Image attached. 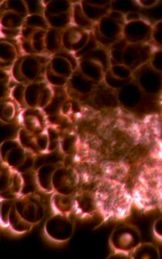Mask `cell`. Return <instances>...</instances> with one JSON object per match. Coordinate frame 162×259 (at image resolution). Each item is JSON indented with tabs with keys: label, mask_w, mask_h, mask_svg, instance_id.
Listing matches in <instances>:
<instances>
[{
	"label": "cell",
	"mask_w": 162,
	"mask_h": 259,
	"mask_svg": "<svg viewBox=\"0 0 162 259\" xmlns=\"http://www.w3.org/2000/svg\"><path fill=\"white\" fill-rule=\"evenodd\" d=\"M123 25L113 20L108 15L104 16L96 25L97 30L101 36L111 41H116L120 39L123 32Z\"/></svg>",
	"instance_id": "cell-14"
},
{
	"label": "cell",
	"mask_w": 162,
	"mask_h": 259,
	"mask_svg": "<svg viewBox=\"0 0 162 259\" xmlns=\"http://www.w3.org/2000/svg\"><path fill=\"white\" fill-rule=\"evenodd\" d=\"M128 42L120 37L117 41L113 42L110 47V66L115 64H123V54L125 47L128 45Z\"/></svg>",
	"instance_id": "cell-33"
},
{
	"label": "cell",
	"mask_w": 162,
	"mask_h": 259,
	"mask_svg": "<svg viewBox=\"0 0 162 259\" xmlns=\"http://www.w3.org/2000/svg\"><path fill=\"white\" fill-rule=\"evenodd\" d=\"M150 66L156 71L162 73V48L153 52L150 60Z\"/></svg>",
	"instance_id": "cell-48"
},
{
	"label": "cell",
	"mask_w": 162,
	"mask_h": 259,
	"mask_svg": "<svg viewBox=\"0 0 162 259\" xmlns=\"http://www.w3.org/2000/svg\"><path fill=\"white\" fill-rule=\"evenodd\" d=\"M131 258L134 259H158L160 251L152 243L141 242L131 254Z\"/></svg>",
	"instance_id": "cell-26"
},
{
	"label": "cell",
	"mask_w": 162,
	"mask_h": 259,
	"mask_svg": "<svg viewBox=\"0 0 162 259\" xmlns=\"http://www.w3.org/2000/svg\"><path fill=\"white\" fill-rule=\"evenodd\" d=\"M36 30L37 29H34V28L25 26L24 25V26L21 29L22 37H23V39H26V40H31Z\"/></svg>",
	"instance_id": "cell-56"
},
{
	"label": "cell",
	"mask_w": 162,
	"mask_h": 259,
	"mask_svg": "<svg viewBox=\"0 0 162 259\" xmlns=\"http://www.w3.org/2000/svg\"><path fill=\"white\" fill-rule=\"evenodd\" d=\"M36 144L39 152H45L48 151L49 137L47 132H43L36 135Z\"/></svg>",
	"instance_id": "cell-49"
},
{
	"label": "cell",
	"mask_w": 162,
	"mask_h": 259,
	"mask_svg": "<svg viewBox=\"0 0 162 259\" xmlns=\"http://www.w3.org/2000/svg\"><path fill=\"white\" fill-rule=\"evenodd\" d=\"M19 145H20V142L16 140H7V141H4L1 144V156H2L3 160L5 158L10 150Z\"/></svg>",
	"instance_id": "cell-52"
},
{
	"label": "cell",
	"mask_w": 162,
	"mask_h": 259,
	"mask_svg": "<svg viewBox=\"0 0 162 259\" xmlns=\"http://www.w3.org/2000/svg\"><path fill=\"white\" fill-rule=\"evenodd\" d=\"M51 207L54 213L70 214L74 210V194L67 195L54 192L51 198Z\"/></svg>",
	"instance_id": "cell-20"
},
{
	"label": "cell",
	"mask_w": 162,
	"mask_h": 259,
	"mask_svg": "<svg viewBox=\"0 0 162 259\" xmlns=\"http://www.w3.org/2000/svg\"><path fill=\"white\" fill-rule=\"evenodd\" d=\"M122 37L128 44H148L152 39V25L143 19L125 23Z\"/></svg>",
	"instance_id": "cell-7"
},
{
	"label": "cell",
	"mask_w": 162,
	"mask_h": 259,
	"mask_svg": "<svg viewBox=\"0 0 162 259\" xmlns=\"http://www.w3.org/2000/svg\"><path fill=\"white\" fill-rule=\"evenodd\" d=\"M78 69L84 75L89 78L94 83H101L104 81L106 71L102 64L89 59H80L79 60Z\"/></svg>",
	"instance_id": "cell-16"
},
{
	"label": "cell",
	"mask_w": 162,
	"mask_h": 259,
	"mask_svg": "<svg viewBox=\"0 0 162 259\" xmlns=\"http://www.w3.org/2000/svg\"><path fill=\"white\" fill-rule=\"evenodd\" d=\"M143 94L138 83L132 80L117 91V101L125 108L135 109L142 101Z\"/></svg>",
	"instance_id": "cell-11"
},
{
	"label": "cell",
	"mask_w": 162,
	"mask_h": 259,
	"mask_svg": "<svg viewBox=\"0 0 162 259\" xmlns=\"http://www.w3.org/2000/svg\"><path fill=\"white\" fill-rule=\"evenodd\" d=\"M43 64L37 55H26L22 62V73L27 81L35 82L42 70Z\"/></svg>",
	"instance_id": "cell-19"
},
{
	"label": "cell",
	"mask_w": 162,
	"mask_h": 259,
	"mask_svg": "<svg viewBox=\"0 0 162 259\" xmlns=\"http://www.w3.org/2000/svg\"><path fill=\"white\" fill-rule=\"evenodd\" d=\"M15 200L2 199L1 201V225L9 227V218Z\"/></svg>",
	"instance_id": "cell-44"
},
{
	"label": "cell",
	"mask_w": 162,
	"mask_h": 259,
	"mask_svg": "<svg viewBox=\"0 0 162 259\" xmlns=\"http://www.w3.org/2000/svg\"><path fill=\"white\" fill-rule=\"evenodd\" d=\"M94 102L100 107H113L117 101V93L114 90L107 87L105 83L94 89Z\"/></svg>",
	"instance_id": "cell-21"
},
{
	"label": "cell",
	"mask_w": 162,
	"mask_h": 259,
	"mask_svg": "<svg viewBox=\"0 0 162 259\" xmlns=\"http://www.w3.org/2000/svg\"><path fill=\"white\" fill-rule=\"evenodd\" d=\"M54 192L59 194L73 195L77 188V179L71 169L57 167L53 178Z\"/></svg>",
	"instance_id": "cell-9"
},
{
	"label": "cell",
	"mask_w": 162,
	"mask_h": 259,
	"mask_svg": "<svg viewBox=\"0 0 162 259\" xmlns=\"http://www.w3.org/2000/svg\"><path fill=\"white\" fill-rule=\"evenodd\" d=\"M45 77L49 85L56 87V88H61V87L65 86L69 80L67 78L54 73L49 66L46 68Z\"/></svg>",
	"instance_id": "cell-39"
},
{
	"label": "cell",
	"mask_w": 162,
	"mask_h": 259,
	"mask_svg": "<svg viewBox=\"0 0 162 259\" xmlns=\"http://www.w3.org/2000/svg\"><path fill=\"white\" fill-rule=\"evenodd\" d=\"M47 19L49 26L54 29H64L71 26L72 13L71 11L68 13H62L59 15H44Z\"/></svg>",
	"instance_id": "cell-30"
},
{
	"label": "cell",
	"mask_w": 162,
	"mask_h": 259,
	"mask_svg": "<svg viewBox=\"0 0 162 259\" xmlns=\"http://www.w3.org/2000/svg\"><path fill=\"white\" fill-rule=\"evenodd\" d=\"M27 7L29 15H44L45 13V5L41 1H25Z\"/></svg>",
	"instance_id": "cell-46"
},
{
	"label": "cell",
	"mask_w": 162,
	"mask_h": 259,
	"mask_svg": "<svg viewBox=\"0 0 162 259\" xmlns=\"http://www.w3.org/2000/svg\"><path fill=\"white\" fill-rule=\"evenodd\" d=\"M47 84L44 81H35L26 86L25 102L29 108H37L43 88Z\"/></svg>",
	"instance_id": "cell-23"
},
{
	"label": "cell",
	"mask_w": 162,
	"mask_h": 259,
	"mask_svg": "<svg viewBox=\"0 0 162 259\" xmlns=\"http://www.w3.org/2000/svg\"><path fill=\"white\" fill-rule=\"evenodd\" d=\"M91 36L90 31L71 25L63 30L62 36L63 48L72 54H76L85 48Z\"/></svg>",
	"instance_id": "cell-8"
},
{
	"label": "cell",
	"mask_w": 162,
	"mask_h": 259,
	"mask_svg": "<svg viewBox=\"0 0 162 259\" xmlns=\"http://www.w3.org/2000/svg\"><path fill=\"white\" fill-rule=\"evenodd\" d=\"M138 75L137 83L143 92L148 94H157L162 91V73L154 70L152 67L143 66Z\"/></svg>",
	"instance_id": "cell-10"
},
{
	"label": "cell",
	"mask_w": 162,
	"mask_h": 259,
	"mask_svg": "<svg viewBox=\"0 0 162 259\" xmlns=\"http://www.w3.org/2000/svg\"><path fill=\"white\" fill-rule=\"evenodd\" d=\"M152 39L162 48V20L152 25Z\"/></svg>",
	"instance_id": "cell-50"
},
{
	"label": "cell",
	"mask_w": 162,
	"mask_h": 259,
	"mask_svg": "<svg viewBox=\"0 0 162 259\" xmlns=\"http://www.w3.org/2000/svg\"><path fill=\"white\" fill-rule=\"evenodd\" d=\"M27 151L22 147L21 144L15 147L9 151L8 154L4 159L5 164L13 168L17 169L22 166L26 160Z\"/></svg>",
	"instance_id": "cell-28"
},
{
	"label": "cell",
	"mask_w": 162,
	"mask_h": 259,
	"mask_svg": "<svg viewBox=\"0 0 162 259\" xmlns=\"http://www.w3.org/2000/svg\"><path fill=\"white\" fill-rule=\"evenodd\" d=\"M34 225L25 220L16 210L14 204L12 207L9 218V228L16 234H25L29 232Z\"/></svg>",
	"instance_id": "cell-22"
},
{
	"label": "cell",
	"mask_w": 162,
	"mask_h": 259,
	"mask_svg": "<svg viewBox=\"0 0 162 259\" xmlns=\"http://www.w3.org/2000/svg\"><path fill=\"white\" fill-rule=\"evenodd\" d=\"M23 60V57L21 59H17L12 66V75H13V79L17 81L20 84L21 83L23 84L25 81H26V79L23 76V73H22L21 65Z\"/></svg>",
	"instance_id": "cell-47"
},
{
	"label": "cell",
	"mask_w": 162,
	"mask_h": 259,
	"mask_svg": "<svg viewBox=\"0 0 162 259\" xmlns=\"http://www.w3.org/2000/svg\"><path fill=\"white\" fill-rule=\"evenodd\" d=\"M157 1L153 0V1H149V0H144V1H139L137 2V4L141 5L143 7H152L154 6L157 5Z\"/></svg>",
	"instance_id": "cell-61"
},
{
	"label": "cell",
	"mask_w": 162,
	"mask_h": 259,
	"mask_svg": "<svg viewBox=\"0 0 162 259\" xmlns=\"http://www.w3.org/2000/svg\"><path fill=\"white\" fill-rule=\"evenodd\" d=\"M25 19L18 13L6 10L1 17V25L4 29H20L24 25Z\"/></svg>",
	"instance_id": "cell-29"
},
{
	"label": "cell",
	"mask_w": 162,
	"mask_h": 259,
	"mask_svg": "<svg viewBox=\"0 0 162 259\" xmlns=\"http://www.w3.org/2000/svg\"><path fill=\"white\" fill-rule=\"evenodd\" d=\"M23 122L24 129L32 135H39L45 131L44 115L41 109L29 107L23 113Z\"/></svg>",
	"instance_id": "cell-13"
},
{
	"label": "cell",
	"mask_w": 162,
	"mask_h": 259,
	"mask_svg": "<svg viewBox=\"0 0 162 259\" xmlns=\"http://www.w3.org/2000/svg\"><path fill=\"white\" fill-rule=\"evenodd\" d=\"M21 174L23 179V188L21 196L33 194L35 192V190H36V187H38L36 174L34 175H32L29 170Z\"/></svg>",
	"instance_id": "cell-36"
},
{
	"label": "cell",
	"mask_w": 162,
	"mask_h": 259,
	"mask_svg": "<svg viewBox=\"0 0 162 259\" xmlns=\"http://www.w3.org/2000/svg\"><path fill=\"white\" fill-rule=\"evenodd\" d=\"M16 109L11 102H4L1 104V119L6 123H10L14 119Z\"/></svg>",
	"instance_id": "cell-43"
},
{
	"label": "cell",
	"mask_w": 162,
	"mask_h": 259,
	"mask_svg": "<svg viewBox=\"0 0 162 259\" xmlns=\"http://www.w3.org/2000/svg\"><path fill=\"white\" fill-rule=\"evenodd\" d=\"M32 47L36 51V54H40L46 51L45 39H39V40L31 41Z\"/></svg>",
	"instance_id": "cell-58"
},
{
	"label": "cell",
	"mask_w": 162,
	"mask_h": 259,
	"mask_svg": "<svg viewBox=\"0 0 162 259\" xmlns=\"http://www.w3.org/2000/svg\"><path fill=\"white\" fill-rule=\"evenodd\" d=\"M21 47L22 49H23V51H24L27 55H37L36 51H34V49H33V47H32L31 40H26V39H23Z\"/></svg>",
	"instance_id": "cell-57"
},
{
	"label": "cell",
	"mask_w": 162,
	"mask_h": 259,
	"mask_svg": "<svg viewBox=\"0 0 162 259\" xmlns=\"http://www.w3.org/2000/svg\"><path fill=\"white\" fill-rule=\"evenodd\" d=\"M25 90H26V87L23 86L22 83L16 85L12 89V97L19 105L26 106V102H25Z\"/></svg>",
	"instance_id": "cell-45"
},
{
	"label": "cell",
	"mask_w": 162,
	"mask_h": 259,
	"mask_svg": "<svg viewBox=\"0 0 162 259\" xmlns=\"http://www.w3.org/2000/svg\"><path fill=\"white\" fill-rule=\"evenodd\" d=\"M75 141H76V139L74 137L69 136L65 138L61 142V148L63 152H70L74 147Z\"/></svg>",
	"instance_id": "cell-53"
},
{
	"label": "cell",
	"mask_w": 162,
	"mask_h": 259,
	"mask_svg": "<svg viewBox=\"0 0 162 259\" xmlns=\"http://www.w3.org/2000/svg\"><path fill=\"white\" fill-rule=\"evenodd\" d=\"M23 188L22 174L4 163L1 169V198L17 199L21 196Z\"/></svg>",
	"instance_id": "cell-5"
},
{
	"label": "cell",
	"mask_w": 162,
	"mask_h": 259,
	"mask_svg": "<svg viewBox=\"0 0 162 259\" xmlns=\"http://www.w3.org/2000/svg\"><path fill=\"white\" fill-rule=\"evenodd\" d=\"M153 233L157 239L162 241V217L154 221L153 225Z\"/></svg>",
	"instance_id": "cell-55"
},
{
	"label": "cell",
	"mask_w": 162,
	"mask_h": 259,
	"mask_svg": "<svg viewBox=\"0 0 162 259\" xmlns=\"http://www.w3.org/2000/svg\"><path fill=\"white\" fill-rule=\"evenodd\" d=\"M49 67L54 73L68 79L74 72L70 62L60 56L54 55L49 62Z\"/></svg>",
	"instance_id": "cell-27"
},
{
	"label": "cell",
	"mask_w": 162,
	"mask_h": 259,
	"mask_svg": "<svg viewBox=\"0 0 162 259\" xmlns=\"http://www.w3.org/2000/svg\"><path fill=\"white\" fill-rule=\"evenodd\" d=\"M0 47H1V51H0L1 63L13 64V63L17 60V52L14 46L12 45L10 42H2Z\"/></svg>",
	"instance_id": "cell-35"
},
{
	"label": "cell",
	"mask_w": 162,
	"mask_h": 259,
	"mask_svg": "<svg viewBox=\"0 0 162 259\" xmlns=\"http://www.w3.org/2000/svg\"><path fill=\"white\" fill-rule=\"evenodd\" d=\"M153 51L148 44H128L123 54V64L132 71L150 62Z\"/></svg>",
	"instance_id": "cell-6"
},
{
	"label": "cell",
	"mask_w": 162,
	"mask_h": 259,
	"mask_svg": "<svg viewBox=\"0 0 162 259\" xmlns=\"http://www.w3.org/2000/svg\"><path fill=\"white\" fill-rule=\"evenodd\" d=\"M80 59H89V60H95L102 64L104 70L107 72L110 67V58L109 51H107L104 47L99 46L97 48L88 52V54L80 57Z\"/></svg>",
	"instance_id": "cell-31"
},
{
	"label": "cell",
	"mask_w": 162,
	"mask_h": 259,
	"mask_svg": "<svg viewBox=\"0 0 162 259\" xmlns=\"http://www.w3.org/2000/svg\"><path fill=\"white\" fill-rule=\"evenodd\" d=\"M111 2H91L80 1L81 7L87 17L97 24L111 10Z\"/></svg>",
	"instance_id": "cell-15"
},
{
	"label": "cell",
	"mask_w": 162,
	"mask_h": 259,
	"mask_svg": "<svg viewBox=\"0 0 162 259\" xmlns=\"http://www.w3.org/2000/svg\"><path fill=\"white\" fill-rule=\"evenodd\" d=\"M36 135L28 132L24 128H22L18 132L19 142L24 149L29 152L39 153L36 144Z\"/></svg>",
	"instance_id": "cell-34"
},
{
	"label": "cell",
	"mask_w": 162,
	"mask_h": 259,
	"mask_svg": "<svg viewBox=\"0 0 162 259\" xmlns=\"http://www.w3.org/2000/svg\"><path fill=\"white\" fill-rule=\"evenodd\" d=\"M142 20L141 15L138 12H128L125 13V21L127 23L130 22L137 21V20Z\"/></svg>",
	"instance_id": "cell-59"
},
{
	"label": "cell",
	"mask_w": 162,
	"mask_h": 259,
	"mask_svg": "<svg viewBox=\"0 0 162 259\" xmlns=\"http://www.w3.org/2000/svg\"><path fill=\"white\" fill-rule=\"evenodd\" d=\"M142 242L141 234L136 227L128 224L117 225L109 238L110 248L115 252L129 254Z\"/></svg>",
	"instance_id": "cell-2"
},
{
	"label": "cell",
	"mask_w": 162,
	"mask_h": 259,
	"mask_svg": "<svg viewBox=\"0 0 162 259\" xmlns=\"http://www.w3.org/2000/svg\"><path fill=\"white\" fill-rule=\"evenodd\" d=\"M74 211L81 216H91L98 211L94 193L88 191L74 194Z\"/></svg>",
	"instance_id": "cell-12"
},
{
	"label": "cell",
	"mask_w": 162,
	"mask_h": 259,
	"mask_svg": "<svg viewBox=\"0 0 162 259\" xmlns=\"http://www.w3.org/2000/svg\"><path fill=\"white\" fill-rule=\"evenodd\" d=\"M2 30L3 33L8 37H15V36H18L20 33L19 29H7L3 28Z\"/></svg>",
	"instance_id": "cell-60"
},
{
	"label": "cell",
	"mask_w": 162,
	"mask_h": 259,
	"mask_svg": "<svg viewBox=\"0 0 162 259\" xmlns=\"http://www.w3.org/2000/svg\"><path fill=\"white\" fill-rule=\"evenodd\" d=\"M24 25L34 29L44 30H47L50 28L44 15H29L25 19Z\"/></svg>",
	"instance_id": "cell-37"
},
{
	"label": "cell",
	"mask_w": 162,
	"mask_h": 259,
	"mask_svg": "<svg viewBox=\"0 0 162 259\" xmlns=\"http://www.w3.org/2000/svg\"><path fill=\"white\" fill-rule=\"evenodd\" d=\"M6 8L9 11L15 12L21 15L24 18H26L29 16L28 13L27 7H26L25 1H20V0H9L6 2Z\"/></svg>",
	"instance_id": "cell-40"
},
{
	"label": "cell",
	"mask_w": 162,
	"mask_h": 259,
	"mask_svg": "<svg viewBox=\"0 0 162 259\" xmlns=\"http://www.w3.org/2000/svg\"><path fill=\"white\" fill-rule=\"evenodd\" d=\"M54 99V91L51 88V85L46 84L41 91L37 108L44 109L48 107Z\"/></svg>",
	"instance_id": "cell-42"
},
{
	"label": "cell",
	"mask_w": 162,
	"mask_h": 259,
	"mask_svg": "<svg viewBox=\"0 0 162 259\" xmlns=\"http://www.w3.org/2000/svg\"><path fill=\"white\" fill-rule=\"evenodd\" d=\"M56 164H46L39 166L36 172L38 188L45 193H54L53 178L57 170Z\"/></svg>",
	"instance_id": "cell-17"
},
{
	"label": "cell",
	"mask_w": 162,
	"mask_h": 259,
	"mask_svg": "<svg viewBox=\"0 0 162 259\" xmlns=\"http://www.w3.org/2000/svg\"><path fill=\"white\" fill-rule=\"evenodd\" d=\"M73 4L67 0H52L45 4L44 15H59L72 10Z\"/></svg>",
	"instance_id": "cell-32"
},
{
	"label": "cell",
	"mask_w": 162,
	"mask_h": 259,
	"mask_svg": "<svg viewBox=\"0 0 162 259\" xmlns=\"http://www.w3.org/2000/svg\"><path fill=\"white\" fill-rule=\"evenodd\" d=\"M132 79H120L119 78L116 77V76H113L111 73H110V70H107L105 74H104V83L107 85L109 88H111V89L114 90V91H119V90L122 89L123 87H125V85L128 84V83H130Z\"/></svg>",
	"instance_id": "cell-38"
},
{
	"label": "cell",
	"mask_w": 162,
	"mask_h": 259,
	"mask_svg": "<svg viewBox=\"0 0 162 259\" xmlns=\"http://www.w3.org/2000/svg\"><path fill=\"white\" fill-rule=\"evenodd\" d=\"M74 220L70 214L54 213L44 225V232L50 239L56 242H66L73 236Z\"/></svg>",
	"instance_id": "cell-3"
},
{
	"label": "cell",
	"mask_w": 162,
	"mask_h": 259,
	"mask_svg": "<svg viewBox=\"0 0 162 259\" xmlns=\"http://www.w3.org/2000/svg\"><path fill=\"white\" fill-rule=\"evenodd\" d=\"M47 132L49 137L48 151H55L58 146V133L55 129L51 127L48 128Z\"/></svg>",
	"instance_id": "cell-51"
},
{
	"label": "cell",
	"mask_w": 162,
	"mask_h": 259,
	"mask_svg": "<svg viewBox=\"0 0 162 259\" xmlns=\"http://www.w3.org/2000/svg\"><path fill=\"white\" fill-rule=\"evenodd\" d=\"M69 82L73 91L81 95L91 94L95 89L96 83L81 73L79 69L74 70Z\"/></svg>",
	"instance_id": "cell-18"
},
{
	"label": "cell",
	"mask_w": 162,
	"mask_h": 259,
	"mask_svg": "<svg viewBox=\"0 0 162 259\" xmlns=\"http://www.w3.org/2000/svg\"><path fill=\"white\" fill-rule=\"evenodd\" d=\"M15 207L19 214L32 225L40 222L45 215V207L35 193L23 195L15 200Z\"/></svg>",
	"instance_id": "cell-4"
},
{
	"label": "cell",
	"mask_w": 162,
	"mask_h": 259,
	"mask_svg": "<svg viewBox=\"0 0 162 259\" xmlns=\"http://www.w3.org/2000/svg\"><path fill=\"white\" fill-rule=\"evenodd\" d=\"M35 161H36V160H35L33 156L29 155V154H27L24 163H23V164H22V166H20L19 168L16 169V170H19L20 173H23V172L28 171V170H30V169L33 167V165H34Z\"/></svg>",
	"instance_id": "cell-54"
},
{
	"label": "cell",
	"mask_w": 162,
	"mask_h": 259,
	"mask_svg": "<svg viewBox=\"0 0 162 259\" xmlns=\"http://www.w3.org/2000/svg\"><path fill=\"white\" fill-rule=\"evenodd\" d=\"M110 73L120 79H132L133 71L124 64H115L110 66Z\"/></svg>",
	"instance_id": "cell-41"
},
{
	"label": "cell",
	"mask_w": 162,
	"mask_h": 259,
	"mask_svg": "<svg viewBox=\"0 0 162 259\" xmlns=\"http://www.w3.org/2000/svg\"><path fill=\"white\" fill-rule=\"evenodd\" d=\"M72 23L81 29L92 32L95 27L96 23H93L87 17L81 7L80 2L75 3L72 6Z\"/></svg>",
	"instance_id": "cell-24"
},
{
	"label": "cell",
	"mask_w": 162,
	"mask_h": 259,
	"mask_svg": "<svg viewBox=\"0 0 162 259\" xmlns=\"http://www.w3.org/2000/svg\"><path fill=\"white\" fill-rule=\"evenodd\" d=\"M63 32V30L54 28L50 27L47 29L45 38L46 51L47 52L56 54L63 49L62 44Z\"/></svg>",
	"instance_id": "cell-25"
},
{
	"label": "cell",
	"mask_w": 162,
	"mask_h": 259,
	"mask_svg": "<svg viewBox=\"0 0 162 259\" xmlns=\"http://www.w3.org/2000/svg\"><path fill=\"white\" fill-rule=\"evenodd\" d=\"M94 193L98 211L106 219L128 217L132 207V197L119 185L100 187Z\"/></svg>",
	"instance_id": "cell-1"
}]
</instances>
